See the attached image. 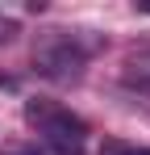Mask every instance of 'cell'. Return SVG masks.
Returning <instances> with one entry per match:
<instances>
[{"label":"cell","instance_id":"5","mask_svg":"<svg viewBox=\"0 0 150 155\" xmlns=\"http://www.w3.org/2000/svg\"><path fill=\"white\" fill-rule=\"evenodd\" d=\"M17 34H21V25H17L13 17H0V46H8V42H13Z\"/></svg>","mask_w":150,"mask_h":155},{"label":"cell","instance_id":"3","mask_svg":"<svg viewBox=\"0 0 150 155\" xmlns=\"http://www.w3.org/2000/svg\"><path fill=\"white\" fill-rule=\"evenodd\" d=\"M121 80H125V88L146 92V97H150V46H138V51L125 54V63H121Z\"/></svg>","mask_w":150,"mask_h":155},{"label":"cell","instance_id":"1","mask_svg":"<svg viewBox=\"0 0 150 155\" xmlns=\"http://www.w3.org/2000/svg\"><path fill=\"white\" fill-rule=\"evenodd\" d=\"M25 113H29V122L38 126L42 143L54 147L58 155H79L83 151V143H88V122H83L79 113L63 109V105H38V101L29 105Z\"/></svg>","mask_w":150,"mask_h":155},{"label":"cell","instance_id":"2","mask_svg":"<svg viewBox=\"0 0 150 155\" xmlns=\"http://www.w3.org/2000/svg\"><path fill=\"white\" fill-rule=\"evenodd\" d=\"M33 67L54 84H75L88 67V51L79 46V38H50L33 51Z\"/></svg>","mask_w":150,"mask_h":155},{"label":"cell","instance_id":"4","mask_svg":"<svg viewBox=\"0 0 150 155\" xmlns=\"http://www.w3.org/2000/svg\"><path fill=\"white\" fill-rule=\"evenodd\" d=\"M100 155H150V147H125V143H104Z\"/></svg>","mask_w":150,"mask_h":155}]
</instances>
